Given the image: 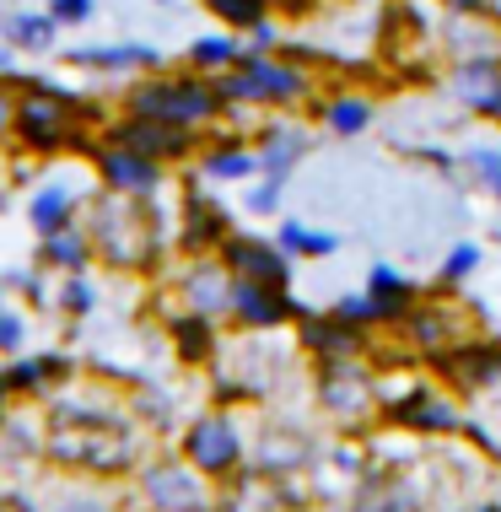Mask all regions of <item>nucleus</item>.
<instances>
[{
  "instance_id": "20e7f679",
  "label": "nucleus",
  "mask_w": 501,
  "mask_h": 512,
  "mask_svg": "<svg viewBox=\"0 0 501 512\" xmlns=\"http://www.w3.org/2000/svg\"><path fill=\"white\" fill-rule=\"evenodd\" d=\"M302 81L291 65H275V60H243L238 76L221 81V98H248V103H291L302 98Z\"/></svg>"
},
{
  "instance_id": "9b49d317",
  "label": "nucleus",
  "mask_w": 501,
  "mask_h": 512,
  "mask_svg": "<svg viewBox=\"0 0 501 512\" xmlns=\"http://www.w3.org/2000/svg\"><path fill=\"white\" fill-rule=\"evenodd\" d=\"M351 512H421V491L399 469H372V475H361Z\"/></svg>"
},
{
  "instance_id": "7ed1b4c3",
  "label": "nucleus",
  "mask_w": 501,
  "mask_h": 512,
  "mask_svg": "<svg viewBox=\"0 0 501 512\" xmlns=\"http://www.w3.org/2000/svg\"><path fill=\"white\" fill-rule=\"evenodd\" d=\"M216 103H221V92L200 87V81H151V87L135 92V114H141V119H162V124L211 119Z\"/></svg>"
},
{
  "instance_id": "a878e982",
  "label": "nucleus",
  "mask_w": 501,
  "mask_h": 512,
  "mask_svg": "<svg viewBox=\"0 0 501 512\" xmlns=\"http://www.w3.org/2000/svg\"><path fill=\"white\" fill-rule=\"evenodd\" d=\"M205 173H211V178H248V173H254V157H248V151H227V157L205 162Z\"/></svg>"
},
{
  "instance_id": "f257e3e1",
  "label": "nucleus",
  "mask_w": 501,
  "mask_h": 512,
  "mask_svg": "<svg viewBox=\"0 0 501 512\" xmlns=\"http://www.w3.org/2000/svg\"><path fill=\"white\" fill-rule=\"evenodd\" d=\"M49 459L71 464V469H97V475H114L135 459V442L119 421H103V415L87 410H54L49 415V432H44Z\"/></svg>"
},
{
  "instance_id": "f8f14e48",
  "label": "nucleus",
  "mask_w": 501,
  "mask_h": 512,
  "mask_svg": "<svg viewBox=\"0 0 501 512\" xmlns=\"http://www.w3.org/2000/svg\"><path fill=\"white\" fill-rule=\"evenodd\" d=\"M394 421L399 426H415V432H464V415H458L453 399L431 394V389H415L394 405Z\"/></svg>"
},
{
  "instance_id": "dca6fc26",
  "label": "nucleus",
  "mask_w": 501,
  "mask_h": 512,
  "mask_svg": "<svg viewBox=\"0 0 501 512\" xmlns=\"http://www.w3.org/2000/svg\"><path fill=\"white\" fill-rule=\"evenodd\" d=\"M124 146H135V157H173L184 151V124H162V119H141L124 130Z\"/></svg>"
},
{
  "instance_id": "b1692460",
  "label": "nucleus",
  "mask_w": 501,
  "mask_h": 512,
  "mask_svg": "<svg viewBox=\"0 0 501 512\" xmlns=\"http://www.w3.org/2000/svg\"><path fill=\"white\" fill-rule=\"evenodd\" d=\"M475 265H480V248L475 243H458L453 254H448V265H442V281H469V275H475Z\"/></svg>"
},
{
  "instance_id": "6e6552de",
  "label": "nucleus",
  "mask_w": 501,
  "mask_h": 512,
  "mask_svg": "<svg viewBox=\"0 0 501 512\" xmlns=\"http://www.w3.org/2000/svg\"><path fill=\"white\" fill-rule=\"evenodd\" d=\"M318 394H324V405L334 415H345V421H356V415H367L372 405H378L372 378L356 362H324V383H318Z\"/></svg>"
},
{
  "instance_id": "4be33fe9",
  "label": "nucleus",
  "mask_w": 501,
  "mask_h": 512,
  "mask_svg": "<svg viewBox=\"0 0 501 512\" xmlns=\"http://www.w3.org/2000/svg\"><path fill=\"white\" fill-rule=\"evenodd\" d=\"M281 243L291 248V254H334L329 232H308V227H297V221H286V227H281Z\"/></svg>"
},
{
  "instance_id": "412c9836",
  "label": "nucleus",
  "mask_w": 501,
  "mask_h": 512,
  "mask_svg": "<svg viewBox=\"0 0 501 512\" xmlns=\"http://www.w3.org/2000/svg\"><path fill=\"white\" fill-rule=\"evenodd\" d=\"M221 227H227V221H221L216 205L189 200V232H184V238H189L194 248H200V243H216V238H221Z\"/></svg>"
},
{
  "instance_id": "473e14b6",
  "label": "nucleus",
  "mask_w": 501,
  "mask_h": 512,
  "mask_svg": "<svg viewBox=\"0 0 501 512\" xmlns=\"http://www.w3.org/2000/svg\"><path fill=\"white\" fill-rule=\"evenodd\" d=\"M0 512H33V507L17 502V496H0Z\"/></svg>"
},
{
  "instance_id": "f704fd0d",
  "label": "nucleus",
  "mask_w": 501,
  "mask_h": 512,
  "mask_svg": "<svg viewBox=\"0 0 501 512\" xmlns=\"http://www.w3.org/2000/svg\"><path fill=\"white\" fill-rule=\"evenodd\" d=\"M0 124H6V108H0Z\"/></svg>"
},
{
  "instance_id": "ddd939ff",
  "label": "nucleus",
  "mask_w": 501,
  "mask_h": 512,
  "mask_svg": "<svg viewBox=\"0 0 501 512\" xmlns=\"http://www.w3.org/2000/svg\"><path fill=\"white\" fill-rule=\"evenodd\" d=\"M227 512H308V507H302V496H291V486L281 475H264V469H259V475L238 480Z\"/></svg>"
},
{
  "instance_id": "f03ea898",
  "label": "nucleus",
  "mask_w": 501,
  "mask_h": 512,
  "mask_svg": "<svg viewBox=\"0 0 501 512\" xmlns=\"http://www.w3.org/2000/svg\"><path fill=\"white\" fill-rule=\"evenodd\" d=\"M92 243L103 248L114 265H146L157 248V221L146 205H135V195H114L97 205L92 216Z\"/></svg>"
},
{
  "instance_id": "2f4dec72",
  "label": "nucleus",
  "mask_w": 501,
  "mask_h": 512,
  "mask_svg": "<svg viewBox=\"0 0 501 512\" xmlns=\"http://www.w3.org/2000/svg\"><path fill=\"white\" fill-rule=\"evenodd\" d=\"M17 340H22V324H17V318L0 313V345H17Z\"/></svg>"
},
{
  "instance_id": "423d86ee",
  "label": "nucleus",
  "mask_w": 501,
  "mask_h": 512,
  "mask_svg": "<svg viewBox=\"0 0 501 512\" xmlns=\"http://www.w3.org/2000/svg\"><path fill=\"white\" fill-rule=\"evenodd\" d=\"M184 453H189V464L200 469V475H232V469H238V459H243L238 432H232L221 415H205V421L189 426Z\"/></svg>"
},
{
  "instance_id": "39448f33",
  "label": "nucleus",
  "mask_w": 501,
  "mask_h": 512,
  "mask_svg": "<svg viewBox=\"0 0 501 512\" xmlns=\"http://www.w3.org/2000/svg\"><path fill=\"white\" fill-rule=\"evenodd\" d=\"M453 98L464 108H475L480 119L501 124V54H480V60H458L448 76Z\"/></svg>"
},
{
  "instance_id": "4468645a",
  "label": "nucleus",
  "mask_w": 501,
  "mask_h": 512,
  "mask_svg": "<svg viewBox=\"0 0 501 512\" xmlns=\"http://www.w3.org/2000/svg\"><path fill=\"white\" fill-rule=\"evenodd\" d=\"M232 313H238L243 324H254V329H270V324H281V318L291 313V297L275 292V286L232 281Z\"/></svg>"
},
{
  "instance_id": "cd10ccee",
  "label": "nucleus",
  "mask_w": 501,
  "mask_h": 512,
  "mask_svg": "<svg viewBox=\"0 0 501 512\" xmlns=\"http://www.w3.org/2000/svg\"><path fill=\"white\" fill-rule=\"evenodd\" d=\"M17 38H22L27 49H44V44H49V22H44V17H22V22H17Z\"/></svg>"
},
{
  "instance_id": "c85d7f7f",
  "label": "nucleus",
  "mask_w": 501,
  "mask_h": 512,
  "mask_svg": "<svg viewBox=\"0 0 501 512\" xmlns=\"http://www.w3.org/2000/svg\"><path fill=\"white\" fill-rule=\"evenodd\" d=\"M178 340H184L189 356H205V324L200 318H184V324H178Z\"/></svg>"
},
{
  "instance_id": "7c9ffc66",
  "label": "nucleus",
  "mask_w": 501,
  "mask_h": 512,
  "mask_svg": "<svg viewBox=\"0 0 501 512\" xmlns=\"http://www.w3.org/2000/svg\"><path fill=\"white\" fill-rule=\"evenodd\" d=\"M87 11H92V0H60V6H54V17L76 22V17H87Z\"/></svg>"
},
{
  "instance_id": "72a5a7b5",
  "label": "nucleus",
  "mask_w": 501,
  "mask_h": 512,
  "mask_svg": "<svg viewBox=\"0 0 501 512\" xmlns=\"http://www.w3.org/2000/svg\"><path fill=\"white\" fill-rule=\"evenodd\" d=\"M65 512H103V507H92V502H76V507H65Z\"/></svg>"
},
{
  "instance_id": "f3484780",
  "label": "nucleus",
  "mask_w": 501,
  "mask_h": 512,
  "mask_svg": "<svg viewBox=\"0 0 501 512\" xmlns=\"http://www.w3.org/2000/svg\"><path fill=\"white\" fill-rule=\"evenodd\" d=\"M184 292H189V302L200 313H216V308H232V281L221 275L216 265H205V270H194L189 281H184Z\"/></svg>"
},
{
  "instance_id": "9d476101",
  "label": "nucleus",
  "mask_w": 501,
  "mask_h": 512,
  "mask_svg": "<svg viewBox=\"0 0 501 512\" xmlns=\"http://www.w3.org/2000/svg\"><path fill=\"white\" fill-rule=\"evenodd\" d=\"M227 270H232V281H248V286H275V292H286V281H291V265L275 248H264L254 238H232L227 243Z\"/></svg>"
},
{
  "instance_id": "1a4fd4ad",
  "label": "nucleus",
  "mask_w": 501,
  "mask_h": 512,
  "mask_svg": "<svg viewBox=\"0 0 501 512\" xmlns=\"http://www.w3.org/2000/svg\"><path fill=\"white\" fill-rule=\"evenodd\" d=\"M146 496L162 512H205V486L194 480V469H184L178 459L146 469Z\"/></svg>"
},
{
  "instance_id": "6ab92c4d",
  "label": "nucleus",
  "mask_w": 501,
  "mask_h": 512,
  "mask_svg": "<svg viewBox=\"0 0 501 512\" xmlns=\"http://www.w3.org/2000/svg\"><path fill=\"white\" fill-rule=\"evenodd\" d=\"M324 119H329L334 135H361V130L372 124V103H361V98H334Z\"/></svg>"
},
{
  "instance_id": "393cba45",
  "label": "nucleus",
  "mask_w": 501,
  "mask_h": 512,
  "mask_svg": "<svg viewBox=\"0 0 501 512\" xmlns=\"http://www.w3.org/2000/svg\"><path fill=\"white\" fill-rule=\"evenodd\" d=\"M469 168H475L480 184L501 200V151H469Z\"/></svg>"
},
{
  "instance_id": "5701e85b",
  "label": "nucleus",
  "mask_w": 501,
  "mask_h": 512,
  "mask_svg": "<svg viewBox=\"0 0 501 512\" xmlns=\"http://www.w3.org/2000/svg\"><path fill=\"white\" fill-rule=\"evenodd\" d=\"M33 221H38V232H54L65 221V189H44V195L33 200Z\"/></svg>"
},
{
  "instance_id": "0eeeda50",
  "label": "nucleus",
  "mask_w": 501,
  "mask_h": 512,
  "mask_svg": "<svg viewBox=\"0 0 501 512\" xmlns=\"http://www.w3.org/2000/svg\"><path fill=\"white\" fill-rule=\"evenodd\" d=\"M399 324L410 329V340H415V351H421V356H442V351H453V345L469 340L464 318H458L453 308H442V302H415Z\"/></svg>"
},
{
  "instance_id": "c756f323",
  "label": "nucleus",
  "mask_w": 501,
  "mask_h": 512,
  "mask_svg": "<svg viewBox=\"0 0 501 512\" xmlns=\"http://www.w3.org/2000/svg\"><path fill=\"white\" fill-rule=\"evenodd\" d=\"M60 265H81V243H71V238H54V248H49Z\"/></svg>"
},
{
  "instance_id": "2eb2a0df",
  "label": "nucleus",
  "mask_w": 501,
  "mask_h": 512,
  "mask_svg": "<svg viewBox=\"0 0 501 512\" xmlns=\"http://www.w3.org/2000/svg\"><path fill=\"white\" fill-rule=\"evenodd\" d=\"M65 114H71V103L65 98H44V92H38V98H27L22 103V135L33 146H60L65 141Z\"/></svg>"
},
{
  "instance_id": "bb28decb",
  "label": "nucleus",
  "mask_w": 501,
  "mask_h": 512,
  "mask_svg": "<svg viewBox=\"0 0 501 512\" xmlns=\"http://www.w3.org/2000/svg\"><path fill=\"white\" fill-rule=\"evenodd\" d=\"M194 60H200V65H232V60H238V49H232L227 38H205V44H194Z\"/></svg>"
},
{
  "instance_id": "a211bd4d",
  "label": "nucleus",
  "mask_w": 501,
  "mask_h": 512,
  "mask_svg": "<svg viewBox=\"0 0 501 512\" xmlns=\"http://www.w3.org/2000/svg\"><path fill=\"white\" fill-rule=\"evenodd\" d=\"M103 168H108V178H114V189H130V195H135V189H151V184H157L151 162L135 157V151H108Z\"/></svg>"
},
{
  "instance_id": "c9c22d12",
  "label": "nucleus",
  "mask_w": 501,
  "mask_h": 512,
  "mask_svg": "<svg viewBox=\"0 0 501 512\" xmlns=\"http://www.w3.org/2000/svg\"><path fill=\"white\" fill-rule=\"evenodd\" d=\"M221 512H227V507H221Z\"/></svg>"
},
{
  "instance_id": "aec40b11",
  "label": "nucleus",
  "mask_w": 501,
  "mask_h": 512,
  "mask_svg": "<svg viewBox=\"0 0 501 512\" xmlns=\"http://www.w3.org/2000/svg\"><path fill=\"white\" fill-rule=\"evenodd\" d=\"M205 6L216 11L221 22H238V27H259L264 22V11L275 6V0H205ZM286 6V0H281ZM291 6H297V0H291Z\"/></svg>"
}]
</instances>
